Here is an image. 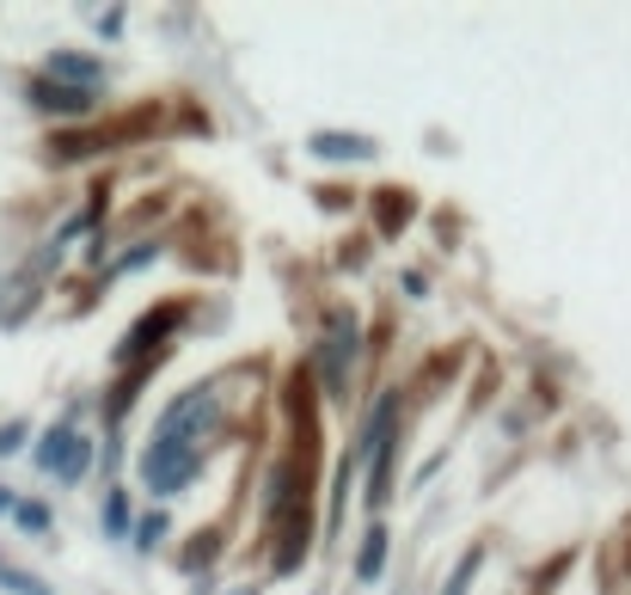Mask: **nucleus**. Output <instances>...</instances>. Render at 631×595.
Here are the masks:
<instances>
[{
  "label": "nucleus",
  "mask_w": 631,
  "mask_h": 595,
  "mask_svg": "<svg viewBox=\"0 0 631 595\" xmlns=\"http://www.w3.org/2000/svg\"><path fill=\"white\" fill-rule=\"evenodd\" d=\"M307 154H319V160H374V154H381V142L325 130V135H313V142H307Z\"/></svg>",
  "instance_id": "obj_8"
},
{
  "label": "nucleus",
  "mask_w": 631,
  "mask_h": 595,
  "mask_svg": "<svg viewBox=\"0 0 631 595\" xmlns=\"http://www.w3.org/2000/svg\"><path fill=\"white\" fill-rule=\"evenodd\" d=\"M166 529H172V522H166V510H154V516H142V522H135V534H130V541L142 546V553H154V546L166 541Z\"/></svg>",
  "instance_id": "obj_13"
},
{
  "label": "nucleus",
  "mask_w": 631,
  "mask_h": 595,
  "mask_svg": "<svg viewBox=\"0 0 631 595\" xmlns=\"http://www.w3.org/2000/svg\"><path fill=\"white\" fill-rule=\"evenodd\" d=\"M25 430H31V423H7V430H0V461L25 449Z\"/></svg>",
  "instance_id": "obj_16"
},
{
  "label": "nucleus",
  "mask_w": 631,
  "mask_h": 595,
  "mask_svg": "<svg viewBox=\"0 0 631 595\" xmlns=\"http://www.w3.org/2000/svg\"><path fill=\"white\" fill-rule=\"evenodd\" d=\"M319 381H325V393L331 399H343L350 393V369H355V319L350 314H338L331 319V331H325V345H319Z\"/></svg>",
  "instance_id": "obj_4"
},
{
  "label": "nucleus",
  "mask_w": 631,
  "mask_h": 595,
  "mask_svg": "<svg viewBox=\"0 0 631 595\" xmlns=\"http://www.w3.org/2000/svg\"><path fill=\"white\" fill-rule=\"evenodd\" d=\"M99 522H105L111 541H130V534H135V516H130V497H123V485L105 491V510H99Z\"/></svg>",
  "instance_id": "obj_11"
},
{
  "label": "nucleus",
  "mask_w": 631,
  "mask_h": 595,
  "mask_svg": "<svg viewBox=\"0 0 631 595\" xmlns=\"http://www.w3.org/2000/svg\"><path fill=\"white\" fill-rule=\"evenodd\" d=\"M386 522H369V534H362V546H355V583H374L386 571Z\"/></svg>",
  "instance_id": "obj_9"
},
{
  "label": "nucleus",
  "mask_w": 631,
  "mask_h": 595,
  "mask_svg": "<svg viewBox=\"0 0 631 595\" xmlns=\"http://www.w3.org/2000/svg\"><path fill=\"white\" fill-rule=\"evenodd\" d=\"M43 74L62 80V86H80V93L105 86V62H93V55H80V50H50L43 55Z\"/></svg>",
  "instance_id": "obj_7"
},
{
  "label": "nucleus",
  "mask_w": 631,
  "mask_h": 595,
  "mask_svg": "<svg viewBox=\"0 0 631 595\" xmlns=\"http://www.w3.org/2000/svg\"><path fill=\"white\" fill-rule=\"evenodd\" d=\"M393 461H399V430L381 442V454H374V485H369V503H374V510L393 497Z\"/></svg>",
  "instance_id": "obj_10"
},
{
  "label": "nucleus",
  "mask_w": 631,
  "mask_h": 595,
  "mask_svg": "<svg viewBox=\"0 0 631 595\" xmlns=\"http://www.w3.org/2000/svg\"><path fill=\"white\" fill-rule=\"evenodd\" d=\"M234 595H251V589H234Z\"/></svg>",
  "instance_id": "obj_18"
},
{
  "label": "nucleus",
  "mask_w": 631,
  "mask_h": 595,
  "mask_svg": "<svg viewBox=\"0 0 631 595\" xmlns=\"http://www.w3.org/2000/svg\"><path fill=\"white\" fill-rule=\"evenodd\" d=\"M13 510H19V491H7V485H0V516H13Z\"/></svg>",
  "instance_id": "obj_17"
},
{
  "label": "nucleus",
  "mask_w": 631,
  "mask_h": 595,
  "mask_svg": "<svg viewBox=\"0 0 631 595\" xmlns=\"http://www.w3.org/2000/svg\"><path fill=\"white\" fill-rule=\"evenodd\" d=\"M197 466H203V454H197V449L154 437V442L142 449V485L154 491V497H178V491H185L190 479H197Z\"/></svg>",
  "instance_id": "obj_1"
},
{
  "label": "nucleus",
  "mask_w": 631,
  "mask_h": 595,
  "mask_svg": "<svg viewBox=\"0 0 631 595\" xmlns=\"http://www.w3.org/2000/svg\"><path fill=\"white\" fill-rule=\"evenodd\" d=\"M0 589H13V595H50V583H38L31 571H19V565H0Z\"/></svg>",
  "instance_id": "obj_15"
},
{
  "label": "nucleus",
  "mask_w": 631,
  "mask_h": 595,
  "mask_svg": "<svg viewBox=\"0 0 631 595\" xmlns=\"http://www.w3.org/2000/svg\"><path fill=\"white\" fill-rule=\"evenodd\" d=\"M215 423V387H190L185 399H172L166 418L154 423V437L166 442H185V449H197V437Z\"/></svg>",
  "instance_id": "obj_2"
},
{
  "label": "nucleus",
  "mask_w": 631,
  "mask_h": 595,
  "mask_svg": "<svg viewBox=\"0 0 631 595\" xmlns=\"http://www.w3.org/2000/svg\"><path fill=\"white\" fill-rule=\"evenodd\" d=\"M478 565H485V546H466L461 571L447 577V589H442V595H466V589H473V571H478Z\"/></svg>",
  "instance_id": "obj_14"
},
{
  "label": "nucleus",
  "mask_w": 631,
  "mask_h": 595,
  "mask_svg": "<svg viewBox=\"0 0 631 595\" xmlns=\"http://www.w3.org/2000/svg\"><path fill=\"white\" fill-rule=\"evenodd\" d=\"M25 99L43 111V117H86V111L99 105V93L62 86V80H50V74H31V80H25Z\"/></svg>",
  "instance_id": "obj_6"
},
{
  "label": "nucleus",
  "mask_w": 631,
  "mask_h": 595,
  "mask_svg": "<svg viewBox=\"0 0 631 595\" xmlns=\"http://www.w3.org/2000/svg\"><path fill=\"white\" fill-rule=\"evenodd\" d=\"M185 319H190V301H166V307H154V314H142L135 331L117 345V362H142L147 350L159 357V345L172 338V326H185Z\"/></svg>",
  "instance_id": "obj_5"
},
{
  "label": "nucleus",
  "mask_w": 631,
  "mask_h": 595,
  "mask_svg": "<svg viewBox=\"0 0 631 595\" xmlns=\"http://www.w3.org/2000/svg\"><path fill=\"white\" fill-rule=\"evenodd\" d=\"M38 466H43V473H55L62 485H80L86 466H93V442L80 437V430H68V423H55L50 437L38 442Z\"/></svg>",
  "instance_id": "obj_3"
},
{
  "label": "nucleus",
  "mask_w": 631,
  "mask_h": 595,
  "mask_svg": "<svg viewBox=\"0 0 631 595\" xmlns=\"http://www.w3.org/2000/svg\"><path fill=\"white\" fill-rule=\"evenodd\" d=\"M13 522H19V534H31V541H43V534H50V503H38V497H19Z\"/></svg>",
  "instance_id": "obj_12"
}]
</instances>
